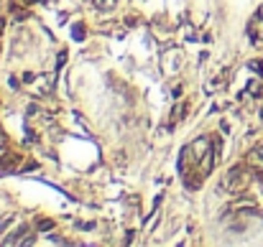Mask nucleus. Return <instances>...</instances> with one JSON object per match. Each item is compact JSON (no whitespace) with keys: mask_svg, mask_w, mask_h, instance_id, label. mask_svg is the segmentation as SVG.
<instances>
[{"mask_svg":"<svg viewBox=\"0 0 263 247\" xmlns=\"http://www.w3.org/2000/svg\"><path fill=\"white\" fill-rule=\"evenodd\" d=\"M250 174H253V169H250V171H245L243 166H238V169H233V171H230V176H228V184H230V189L240 194V191L245 189V184H248V179H250Z\"/></svg>","mask_w":263,"mask_h":247,"instance_id":"f257e3e1","label":"nucleus"},{"mask_svg":"<svg viewBox=\"0 0 263 247\" xmlns=\"http://www.w3.org/2000/svg\"><path fill=\"white\" fill-rule=\"evenodd\" d=\"M210 148H212V140H210L207 135H202V138H194V140H192L189 153H192V158H194V160H200V158H202Z\"/></svg>","mask_w":263,"mask_h":247,"instance_id":"f03ea898","label":"nucleus"},{"mask_svg":"<svg viewBox=\"0 0 263 247\" xmlns=\"http://www.w3.org/2000/svg\"><path fill=\"white\" fill-rule=\"evenodd\" d=\"M197 163H200V174H202V176H207V174L215 169V153H212V148H210V150H207V153L197 160Z\"/></svg>","mask_w":263,"mask_h":247,"instance_id":"7ed1b4c3","label":"nucleus"},{"mask_svg":"<svg viewBox=\"0 0 263 247\" xmlns=\"http://www.w3.org/2000/svg\"><path fill=\"white\" fill-rule=\"evenodd\" d=\"M16 163H18V158L16 155H6V158H0V176H6V174H13L16 171Z\"/></svg>","mask_w":263,"mask_h":247,"instance_id":"20e7f679","label":"nucleus"},{"mask_svg":"<svg viewBox=\"0 0 263 247\" xmlns=\"http://www.w3.org/2000/svg\"><path fill=\"white\" fill-rule=\"evenodd\" d=\"M36 229H39V232L54 229V219H39V222H36Z\"/></svg>","mask_w":263,"mask_h":247,"instance_id":"39448f33","label":"nucleus"},{"mask_svg":"<svg viewBox=\"0 0 263 247\" xmlns=\"http://www.w3.org/2000/svg\"><path fill=\"white\" fill-rule=\"evenodd\" d=\"M245 92H248V95H253V97H255V95H260V81H258V79H253L250 85H248V90H245Z\"/></svg>","mask_w":263,"mask_h":247,"instance_id":"423d86ee","label":"nucleus"},{"mask_svg":"<svg viewBox=\"0 0 263 247\" xmlns=\"http://www.w3.org/2000/svg\"><path fill=\"white\" fill-rule=\"evenodd\" d=\"M181 115H184V105H176V107H174V120H179Z\"/></svg>","mask_w":263,"mask_h":247,"instance_id":"0eeeda50","label":"nucleus"},{"mask_svg":"<svg viewBox=\"0 0 263 247\" xmlns=\"http://www.w3.org/2000/svg\"><path fill=\"white\" fill-rule=\"evenodd\" d=\"M74 38H82V26H74Z\"/></svg>","mask_w":263,"mask_h":247,"instance_id":"6e6552de","label":"nucleus"},{"mask_svg":"<svg viewBox=\"0 0 263 247\" xmlns=\"http://www.w3.org/2000/svg\"><path fill=\"white\" fill-rule=\"evenodd\" d=\"M6 143H8V140H6V135L0 133V148H6Z\"/></svg>","mask_w":263,"mask_h":247,"instance_id":"1a4fd4ad","label":"nucleus"},{"mask_svg":"<svg viewBox=\"0 0 263 247\" xmlns=\"http://www.w3.org/2000/svg\"><path fill=\"white\" fill-rule=\"evenodd\" d=\"M3 28H6V21H3V18H0V36H3Z\"/></svg>","mask_w":263,"mask_h":247,"instance_id":"9d476101","label":"nucleus"},{"mask_svg":"<svg viewBox=\"0 0 263 247\" xmlns=\"http://www.w3.org/2000/svg\"><path fill=\"white\" fill-rule=\"evenodd\" d=\"M258 18H263V6H260V8H258Z\"/></svg>","mask_w":263,"mask_h":247,"instance_id":"9b49d317","label":"nucleus"},{"mask_svg":"<svg viewBox=\"0 0 263 247\" xmlns=\"http://www.w3.org/2000/svg\"><path fill=\"white\" fill-rule=\"evenodd\" d=\"M258 153H260V155H263V143H260V145H258Z\"/></svg>","mask_w":263,"mask_h":247,"instance_id":"f8f14e48","label":"nucleus"},{"mask_svg":"<svg viewBox=\"0 0 263 247\" xmlns=\"http://www.w3.org/2000/svg\"><path fill=\"white\" fill-rule=\"evenodd\" d=\"M28 3H39V0H28Z\"/></svg>","mask_w":263,"mask_h":247,"instance_id":"ddd939ff","label":"nucleus"},{"mask_svg":"<svg viewBox=\"0 0 263 247\" xmlns=\"http://www.w3.org/2000/svg\"><path fill=\"white\" fill-rule=\"evenodd\" d=\"M0 133H3V130H0Z\"/></svg>","mask_w":263,"mask_h":247,"instance_id":"4468645a","label":"nucleus"}]
</instances>
